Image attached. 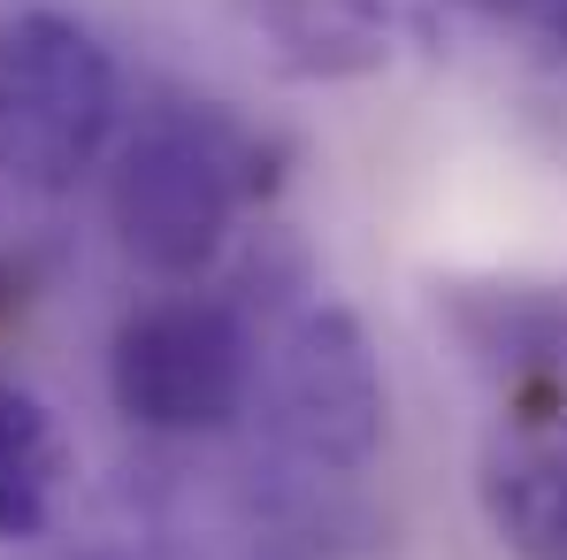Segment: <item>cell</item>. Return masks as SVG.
I'll use <instances>...</instances> for the list:
<instances>
[{
    "mask_svg": "<svg viewBox=\"0 0 567 560\" xmlns=\"http://www.w3.org/2000/svg\"><path fill=\"white\" fill-rule=\"evenodd\" d=\"M254 139L207 108V100H162L131 123L107 170V215L123 254L162 284H192L230 246L238 207L254 200Z\"/></svg>",
    "mask_w": 567,
    "mask_h": 560,
    "instance_id": "cell-1",
    "label": "cell"
},
{
    "mask_svg": "<svg viewBox=\"0 0 567 560\" xmlns=\"http://www.w3.org/2000/svg\"><path fill=\"white\" fill-rule=\"evenodd\" d=\"M261 438L284 491L353 483L383 446V369L369 354V330L338 299H307L284 315L277 338L254 354V399Z\"/></svg>",
    "mask_w": 567,
    "mask_h": 560,
    "instance_id": "cell-2",
    "label": "cell"
},
{
    "mask_svg": "<svg viewBox=\"0 0 567 560\" xmlns=\"http://www.w3.org/2000/svg\"><path fill=\"white\" fill-rule=\"evenodd\" d=\"M115 139V54L62 8L0 23V177L23 192H78Z\"/></svg>",
    "mask_w": 567,
    "mask_h": 560,
    "instance_id": "cell-3",
    "label": "cell"
},
{
    "mask_svg": "<svg viewBox=\"0 0 567 560\" xmlns=\"http://www.w3.org/2000/svg\"><path fill=\"white\" fill-rule=\"evenodd\" d=\"M254 323L223 292H162L115 323L107 391L146 438H215L254 399Z\"/></svg>",
    "mask_w": 567,
    "mask_h": 560,
    "instance_id": "cell-4",
    "label": "cell"
},
{
    "mask_svg": "<svg viewBox=\"0 0 567 560\" xmlns=\"http://www.w3.org/2000/svg\"><path fill=\"white\" fill-rule=\"evenodd\" d=\"M254 23L291 78H369L445 47L453 0H254Z\"/></svg>",
    "mask_w": 567,
    "mask_h": 560,
    "instance_id": "cell-5",
    "label": "cell"
},
{
    "mask_svg": "<svg viewBox=\"0 0 567 560\" xmlns=\"http://www.w3.org/2000/svg\"><path fill=\"white\" fill-rule=\"evenodd\" d=\"M483 522L514 560H567V407L514 399L498 438L483 446Z\"/></svg>",
    "mask_w": 567,
    "mask_h": 560,
    "instance_id": "cell-6",
    "label": "cell"
},
{
    "mask_svg": "<svg viewBox=\"0 0 567 560\" xmlns=\"http://www.w3.org/2000/svg\"><path fill=\"white\" fill-rule=\"evenodd\" d=\"M54 491H62V438L54 415L23 391L0 384V538L23 546L54 522Z\"/></svg>",
    "mask_w": 567,
    "mask_h": 560,
    "instance_id": "cell-7",
    "label": "cell"
},
{
    "mask_svg": "<svg viewBox=\"0 0 567 560\" xmlns=\"http://www.w3.org/2000/svg\"><path fill=\"white\" fill-rule=\"evenodd\" d=\"M522 39H537L545 54H567V0H522Z\"/></svg>",
    "mask_w": 567,
    "mask_h": 560,
    "instance_id": "cell-8",
    "label": "cell"
},
{
    "mask_svg": "<svg viewBox=\"0 0 567 560\" xmlns=\"http://www.w3.org/2000/svg\"><path fill=\"white\" fill-rule=\"evenodd\" d=\"M23 292H31L23 262H16V254H0V315H16V307H23Z\"/></svg>",
    "mask_w": 567,
    "mask_h": 560,
    "instance_id": "cell-9",
    "label": "cell"
},
{
    "mask_svg": "<svg viewBox=\"0 0 567 560\" xmlns=\"http://www.w3.org/2000/svg\"><path fill=\"white\" fill-rule=\"evenodd\" d=\"M78 560H123V553H78Z\"/></svg>",
    "mask_w": 567,
    "mask_h": 560,
    "instance_id": "cell-10",
    "label": "cell"
}]
</instances>
